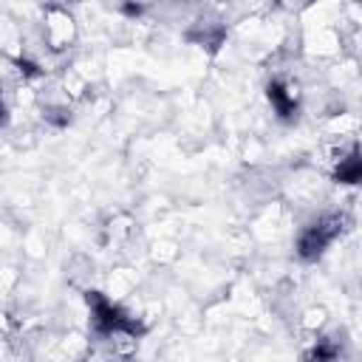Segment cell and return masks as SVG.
Listing matches in <instances>:
<instances>
[{"instance_id":"5b68a950","label":"cell","mask_w":362,"mask_h":362,"mask_svg":"<svg viewBox=\"0 0 362 362\" xmlns=\"http://www.w3.org/2000/svg\"><path fill=\"white\" fill-rule=\"evenodd\" d=\"M93 274H96V263L88 252L82 249H74L68 257H65V280L71 288H76L79 294L88 291L93 286Z\"/></svg>"},{"instance_id":"8992f818","label":"cell","mask_w":362,"mask_h":362,"mask_svg":"<svg viewBox=\"0 0 362 362\" xmlns=\"http://www.w3.org/2000/svg\"><path fill=\"white\" fill-rule=\"evenodd\" d=\"M139 288V272L133 263H122V266H113L105 277V294L116 303H124L127 297H133Z\"/></svg>"},{"instance_id":"ba28073f","label":"cell","mask_w":362,"mask_h":362,"mask_svg":"<svg viewBox=\"0 0 362 362\" xmlns=\"http://www.w3.org/2000/svg\"><path fill=\"white\" fill-rule=\"evenodd\" d=\"M147 257H150L153 266H173V263H178V257H181V243H178L175 238H170V235H161V238L150 240Z\"/></svg>"},{"instance_id":"8fae6325","label":"cell","mask_w":362,"mask_h":362,"mask_svg":"<svg viewBox=\"0 0 362 362\" xmlns=\"http://www.w3.org/2000/svg\"><path fill=\"white\" fill-rule=\"evenodd\" d=\"M20 249H23V255L28 260H45V255H48V235H45V229L28 226L23 240H20Z\"/></svg>"},{"instance_id":"9a60e30c","label":"cell","mask_w":362,"mask_h":362,"mask_svg":"<svg viewBox=\"0 0 362 362\" xmlns=\"http://www.w3.org/2000/svg\"><path fill=\"white\" fill-rule=\"evenodd\" d=\"M356 328H359V331H362V314H359V317H356Z\"/></svg>"},{"instance_id":"52a82bcc","label":"cell","mask_w":362,"mask_h":362,"mask_svg":"<svg viewBox=\"0 0 362 362\" xmlns=\"http://www.w3.org/2000/svg\"><path fill=\"white\" fill-rule=\"evenodd\" d=\"M90 348H93V337L90 331H79V328H68L62 331L57 339H54V356H62V359H88L90 356Z\"/></svg>"},{"instance_id":"277c9868","label":"cell","mask_w":362,"mask_h":362,"mask_svg":"<svg viewBox=\"0 0 362 362\" xmlns=\"http://www.w3.org/2000/svg\"><path fill=\"white\" fill-rule=\"evenodd\" d=\"M334 243V238L328 235V229L320 223V218L314 215L308 223H303L297 229V238H294V252L303 263H314L325 255V249Z\"/></svg>"},{"instance_id":"7a4b0ae2","label":"cell","mask_w":362,"mask_h":362,"mask_svg":"<svg viewBox=\"0 0 362 362\" xmlns=\"http://www.w3.org/2000/svg\"><path fill=\"white\" fill-rule=\"evenodd\" d=\"M266 99L272 105V113L280 122H291L300 113L305 90L294 74H272V79L266 82Z\"/></svg>"},{"instance_id":"5bb4252c","label":"cell","mask_w":362,"mask_h":362,"mask_svg":"<svg viewBox=\"0 0 362 362\" xmlns=\"http://www.w3.org/2000/svg\"><path fill=\"white\" fill-rule=\"evenodd\" d=\"M23 283V274L11 266V263H6L3 266V297H8L11 300V294H14V288Z\"/></svg>"},{"instance_id":"2e32d148","label":"cell","mask_w":362,"mask_h":362,"mask_svg":"<svg viewBox=\"0 0 362 362\" xmlns=\"http://www.w3.org/2000/svg\"><path fill=\"white\" fill-rule=\"evenodd\" d=\"M351 3H362V0H351Z\"/></svg>"},{"instance_id":"4fadbf2b","label":"cell","mask_w":362,"mask_h":362,"mask_svg":"<svg viewBox=\"0 0 362 362\" xmlns=\"http://www.w3.org/2000/svg\"><path fill=\"white\" fill-rule=\"evenodd\" d=\"M240 158H243L249 167H257V164L266 158V141H263L260 136H255V133L243 136V141H240Z\"/></svg>"},{"instance_id":"30bf717a","label":"cell","mask_w":362,"mask_h":362,"mask_svg":"<svg viewBox=\"0 0 362 362\" xmlns=\"http://www.w3.org/2000/svg\"><path fill=\"white\" fill-rule=\"evenodd\" d=\"M204 325H206V314H204V305H198V303H189L187 308H181V311L175 314V328H178L184 337L201 334Z\"/></svg>"},{"instance_id":"9c48e42d","label":"cell","mask_w":362,"mask_h":362,"mask_svg":"<svg viewBox=\"0 0 362 362\" xmlns=\"http://www.w3.org/2000/svg\"><path fill=\"white\" fill-rule=\"evenodd\" d=\"M328 320H331L328 308H325L322 303H314V305H308V308L300 311V317H297V328H300L303 334H308V337H317V334L325 331Z\"/></svg>"},{"instance_id":"6da1fadb","label":"cell","mask_w":362,"mask_h":362,"mask_svg":"<svg viewBox=\"0 0 362 362\" xmlns=\"http://www.w3.org/2000/svg\"><path fill=\"white\" fill-rule=\"evenodd\" d=\"M40 40L45 42L48 51L68 54L79 40V23H76L74 11L62 3H57V0L42 6V34H40Z\"/></svg>"},{"instance_id":"7c38bea8","label":"cell","mask_w":362,"mask_h":362,"mask_svg":"<svg viewBox=\"0 0 362 362\" xmlns=\"http://www.w3.org/2000/svg\"><path fill=\"white\" fill-rule=\"evenodd\" d=\"M337 184H362V147L356 153H351L342 164H337L331 173H328Z\"/></svg>"},{"instance_id":"3957f363","label":"cell","mask_w":362,"mask_h":362,"mask_svg":"<svg viewBox=\"0 0 362 362\" xmlns=\"http://www.w3.org/2000/svg\"><path fill=\"white\" fill-rule=\"evenodd\" d=\"M300 45L308 57L314 59H337L345 54V37L339 31V25H311V28H303L300 34Z\"/></svg>"}]
</instances>
